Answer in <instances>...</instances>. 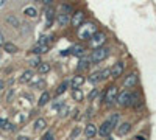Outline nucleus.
Instances as JSON below:
<instances>
[{
  "instance_id": "obj_1",
  "label": "nucleus",
  "mask_w": 156,
  "mask_h": 140,
  "mask_svg": "<svg viewBox=\"0 0 156 140\" xmlns=\"http://www.w3.org/2000/svg\"><path fill=\"white\" fill-rule=\"evenodd\" d=\"M97 31V27L94 23H81L80 27H78V37H80L81 41H89L90 36Z\"/></svg>"
},
{
  "instance_id": "obj_2",
  "label": "nucleus",
  "mask_w": 156,
  "mask_h": 140,
  "mask_svg": "<svg viewBox=\"0 0 156 140\" xmlns=\"http://www.w3.org/2000/svg\"><path fill=\"white\" fill-rule=\"evenodd\" d=\"M108 56H109V48H106V47H97L92 52V55H90L89 61L94 62V64H98V62L105 61Z\"/></svg>"
},
{
  "instance_id": "obj_3",
  "label": "nucleus",
  "mask_w": 156,
  "mask_h": 140,
  "mask_svg": "<svg viewBox=\"0 0 156 140\" xmlns=\"http://www.w3.org/2000/svg\"><path fill=\"white\" fill-rule=\"evenodd\" d=\"M115 101H117V104H119V106L128 108L129 103H131V94H129L128 90H123V92H120V94H117Z\"/></svg>"
},
{
  "instance_id": "obj_4",
  "label": "nucleus",
  "mask_w": 156,
  "mask_h": 140,
  "mask_svg": "<svg viewBox=\"0 0 156 140\" xmlns=\"http://www.w3.org/2000/svg\"><path fill=\"white\" fill-rule=\"evenodd\" d=\"M106 41V36H105V33H100V31H95L92 36H90V44H92L95 48L97 47H100L103 42Z\"/></svg>"
},
{
  "instance_id": "obj_5",
  "label": "nucleus",
  "mask_w": 156,
  "mask_h": 140,
  "mask_svg": "<svg viewBox=\"0 0 156 140\" xmlns=\"http://www.w3.org/2000/svg\"><path fill=\"white\" fill-rule=\"evenodd\" d=\"M117 94H119V90H117V87H115V86H109V87L106 89L105 100H106V103H108V104L114 103V101H115V97H117Z\"/></svg>"
},
{
  "instance_id": "obj_6",
  "label": "nucleus",
  "mask_w": 156,
  "mask_h": 140,
  "mask_svg": "<svg viewBox=\"0 0 156 140\" xmlns=\"http://www.w3.org/2000/svg\"><path fill=\"white\" fill-rule=\"evenodd\" d=\"M112 128H114V126H112V125L109 123V120H108V121H105V123L100 126V129H97V134H100V137H108V135L111 134Z\"/></svg>"
},
{
  "instance_id": "obj_7",
  "label": "nucleus",
  "mask_w": 156,
  "mask_h": 140,
  "mask_svg": "<svg viewBox=\"0 0 156 140\" xmlns=\"http://www.w3.org/2000/svg\"><path fill=\"white\" fill-rule=\"evenodd\" d=\"M84 17H86V14H84L83 11H76L75 14H73V17H72V20H70V23L73 25L75 28H78L84 22Z\"/></svg>"
},
{
  "instance_id": "obj_8",
  "label": "nucleus",
  "mask_w": 156,
  "mask_h": 140,
  "mask_svg": "<svg viewBox=\"0 0 156 140\" xmlns=\"http://www.w3.org/2000/svg\"><path fill=\"white\" fill-rule=\"evenodd\" d=\"M125 70V64L123 62H117V64H114V67L111 69V75H112V78H120L122 73Z\"/></svg>"
},
{
  "instance_id": "obj_9",
  "label": "nucleus",
  "mask_w": 156,
  "mask_h": 140,
  "mask_svg": "<svg viewBox=\"0 0 156 140\" xmlns=\"http://www.w3.org/2000/svg\"><path fill=\"white\" fill-rule=\"evenodd\" d=\"M137 84V75L136 73H129L128 76H126V78H125V81H123V86L125 87H134Z\"/></svg>"
},
{
  "instance_id": "obj_10",
  "label": "nucleus",
  "mask_w": 156,
  "mask_h": 140,
  "mask_svg": "<svg viewBox=\"0 0 156 140\" xmlns=\"http://www.w3.org/2000/svg\"><path fill=\"white\" fill-rule=\"evenodd\" d=\"M48 48H50V45H47V44H37L36 47H33L31 53H34L36 56H37V55H44V53L48 52Z\"/></svg>"
},
{
  "instance_id": "obj_11",
  "label": "nucleus",
  "mask_w": 156,
  "mask_h": 140,
  "mask_svg": "<svg viewBox=\"0 0 156 140\" xmlns=\"http://www.w3.org/2000/svg\"><path fill=\"white\" fill-rule=\"evenodd\" d=\"M84 135H86L87 138L95 137V135H97V128H95V125H92V123L86 125V128H84Z\"/></svg>"
},
{
  "instance_id": "obj_12",
  "label": "nucleus",
  "mask_w": 156,
  "mask_h": 140,
  "mask_svg": "<svg viewBox=\"0 0 156 140\" xmlns=\"http://www.w3.org/2000/svg\"><path fill=\"white\" fill-rule=\"evenodd\" d=\"M129 131H131V125H129V123H120L119 126H117V134H119V135H126Z\"/></svg>"
},
{
  "instance_id": "obj_13",
  "label": "nucleus",
  "mask_w": 156,
  "mask_h": 140,
  "mask_svg": "<svg viewBox=\"0 0 156 140\" xmlns=\"http://www.w3.org/2000/svg\"><path fill=\"white\" fill-rule=\"evenodd\" d=\"M5 20H6V23L9 25V27H12V28H19V25H20L19 19H17L14 14H8Z\"/></svg>"
},
{
  "instance_id": "obj_14",
  "label": "nucleus",
  "mask_w": 156,
  "mask_h": 140,
  "mask_svg": "<svg viewBox=\"0 0 156 140\" xmlns=\"http://www.w3.org/2000/svg\"><path fill=\"white\" fill-rule=\"evenodd\" d=\"M84 83V76H81V75H76V76H73L72 78V83H70V87L72 89H80V86Z\"/></svg>"
},
{
  "instance_id": "obj_15",
  "label": "nucleus",
  "mask_w": 156,
  "mask_h": 140,
  "mask_svg": "<svg viewBox=\"0 0 156 140\" xmlns=\"http://www.w3.org/2000/svg\"><path fill=\"white\" fill-rule=\"evenodd\" d=\"M45 19H47V27H50L51 22H53V19H55V9L51 6L45 9Z\"/></svg>"
},
{
  "instance_id": "obj_16",
  "label": "nucleus",
  "mask_w": 156,
  "mask_h": 140,
  "mask_svg": "<svg viewBox=\"0 0 156 140\" xmlns=\"http://www.w3.org/2000/svg\"><path fill=\"white\" fill-rule=\"evenodd\" d=\"M70 22V16L66 14V12H61V14H58V23L61 25V27H66V25Z\"/></svg>"
},
{
  "instance_id": "obj_17",
  "label": "nucleus",
  "mask_w": 156,
  "mask_h": 140,
  "mask_svg": "<svg viewBox=\"0 0 156 140\" xmlns=\"http://www.w3.org/2000/svg\"><path fill=\"white\" fill-rule=\"evenodd\" d=\"M84 52H86V48L81 47V45H75V47H72V48L69 50V53H72V55H75V56H83Z\"/></svg>"
},
{
  "instance_id": "obj_18",
  "label": "nucleus",
  "mask_w": 156,
  "mask_h": 140,
  "mask_svg": "<svg viewBox=\"0 0 156 140\" xmlns=\"http://www.w3.org/2000/svg\"><path fill=\"white\" fill-rule=\"evenodd\" d=\"M45 126H47V121H45L44 118H37V120L34 121V131H36V132L44 131V129H45Z\"/></svg>"
},
{
  "instance_id": "obj_19",
  "label": "nucleus",
  "mask_w": 156,
  "mask_h": 140,
  "mask_svg": "<svg viewBox=\"0 0 156 140\" xmlns=\"http://www.w3.org/2000/svg\"><path fill=\"white\" fill-rule=\"evenodd\" d=\"M2 45H3V50L8 53H17V50H19L17 45H14L12 42H3Z\"/></svg>"
},
{
  "instance_id": "obj_20",
  "label": "nucleus",
  "mask_w": 156,
  "mask_h": 140,
  "mask_svg": "<svg viewBox=\"0 0 156 140\" xmlns=\"http://www.w3.org/2000/svg\"><path fill=\"white\" fill-rule=\"evenodd\" d=\"M31 76H33V72H31V70H25V72L22 73V76L19 78V81H20V83H30Z\"/></svg>"
},
{
  "instance_id": "obj_21",
  "label": "nucleus",
  "mask_w": 156,
  "mask_h": 140,
  "mask_svg": "<svg viewBox=\"0 0 156 140\" xmlns=\"http://www.w3.org/2000/svg\"><path fill=\"white\" fill-rule=\"evenodd\" d=\"M48 100H50V94H48V92H44V94L41 95V98H39L37 104H39V106H45V104L48 103Z\"/></svg>"
},
{
  "instance_id": "obj_22",
  "label": "nucleus",
  "mask_w": 156,
  "mask_h": 140,
  "mask_svg": "<svg viewBox=\"0 0 156 140\" xmlns=\"http://www.w3.org/2000/svg\"><path fill=\"white\" fill-rule=\"evenodd\" d=\"M37 70H39V73H47V72H50V64L48 62H39Z\"/></svg>"
},
{
  "instance_id": "obj_23",
  "label": "nucleus",
  "mask_w": 156,
  "mask_h": 140,
  "mask_svg": "<svg viewBox=\"0 0 156 140\" xmlns=\"http://www.w3.org/2000/svg\"><path fill=\"white\" fill-rule=\"evenodd\" d=\"M61 12H66V14L70 16V14H73L75 11H73V6H70L69 3H62L61 5Z\"/></svg>"
},
{
  "instance_id": "obj_24",
  "label": "nucleus",
  "mask_w": 156,
  "mask_h": 140,
  "mask_svg": "<svg viewBox=\"0 0 156 140\" xmlns=\"http://www.w3.org/2000/svg\"><path fill=\"white\" fill-rule=\"evenodd\" d=\"M89 59H86V58H83L81 61H80V64H78V67H76V70H86L87 67H89Z\"/></svg>"
},
{
  "instance_id": "obj_25",
  "label": "nucleus",
  "mask_w": 156,
  "mask_h": 140,
  "mask_svg": "<svg viewBox=\"0 0 156 140\" xmlns=\"http://www.w3.org/2000/svg\"><path fill=\"white\" fill-rule=\"evenodd\" d=\"M67 81H62L59 86H58V89H56V95H61V94H64V92H66L67 90Z\"/></svg>"
},
{
  "instance_id": "obj_26",
  "label": "nucleus",
  "mask_w": 156,
  "mask_h": 140,
  "mask_svg": "<svg viewBox=\"0 0 156 140\" xmlns=\"http://www.w3.org/2000/svg\"><path fill=\"white\" fill-rule=\"evenodd\" d=\"M25 14H27L28 17H36L37 16V11L33 6H30V8H25Z\"/></svg>"
},
{
  "instance_id": "obj_27",
  "label": "nucleus",
  "mask_w": 156,
  "mask_h": 140,
  "mask_svg": "<svg viewBox=\"0 0 156 140\" xmlns=\"http://www.w3.org/2000/svg\"><path fill=\"white\" fill-rule=\"evenodd\" d=\"M101 78H100V72H95V73H92V75H90L89 76V81L90 83H98Z\"/></svg>"
},
{
  "instance_id": "obj_28",
  "label": "nucleus",
  "mask_w": 156,
  "mask_h": 140,
  "mask_svg": "<svg viewBox=\"0 0 156 140\" xmlns=\"http://www.w3.org/2000/svg\"><path fill=\"white\" fill-rule=\"evenodd\" d=\"M109 75H111V69H105V70L100 72V78H101V80H108Z\"/></svg>"
},
{
  "instance_id": "obj_29",
  "label": "nucleus",
  "mask_w": 156,
  "mask_h": 140,
  "mask_svg": "<svg viewBox=\"0 0 156 140\" xmlns=\"http://www.w3.org/2000/svg\"><path fill=\"white\" fill-rule=\"evenodd\" d=\"M109 123L112 126H117V123H119V114H112V115L109 117Z\"/></svg>"
},
{
  "instance_id": "obj_30",
  "label": "nucleus",
  "mask_w": 156,
  "mask_h": 140,
  "mask_svg": "<svg viewBox=\"0 0 156 140\" xmlns=\"http://www.w3.org/2000/svg\"><path fill=\"white\" fill-rule=\"evenodd\" d=\"M72 97L76 100V101H81L83 100V94L78 90V89H73V94H72Z\"/></svg>"
},
{
  "instance_id": "obj_31",
  "label": "nucleus",
  "mask_w": 156,
  "mask_h": 140,
  "mask_svg": "<svg viewBox=\"0 0 156 140\" xmlns=\"http://www.w3.org/2000/svg\"><path fill=\"white\" fill-rule=\"evenodd\" d=\"M51 41H53V36H50V37L48 36H42L41 41H39V44H47L48 45V44H51Z\"/></svg>"
},
{
  "instance_id": "obj_32",
  "label": "nucleus",
  "mask_w": 156,
  "mask_h": 140,
  "mask_svg": "<svg viewBox=\"0 0 156 140\" xmlns=\"http://www.w3.org/2000/svg\"><path fill=\"white\" fill-rule=\"evenodd\" d=\"M39 62H41V59H39V55H37V58H33V59L30 61V66H31V67H37Z\"/></svg>"
},
{
  "instance_id": "obj_33",
  "label": "nucleus",
  "mask_w": 156,
  "mask_h": 140,
  "mask_svg": "<svg viewBox=\"0 0 156 140\" xmlns=\"http://www.w3.org/2000/svg\"><path fill=\"white\" fill-rule=\"evenodd\" d=\"M78 134H80V129H78V128H75V129L72 131V134H70V137H76Z\"/></svg>"
},
{
  "instance_id": "obj_34",
  "label": "nucleus",
  "mask_w": 156,
  "mask_h": 140,
  "mask_svg": "<svg viewBox=\"0 0 156 140\" xmlns=\"http://www.w3.org/2000/svg\"><path fill=\"white\" fill-rule=\"evenodd\" d=\"M44 138H45V140H51V138H53V134H51V132H47V134L44 135Z\"/></svg>"
},
{
  "instance_id": "obj_35",
  "label": "nucleus",
  "mask_w": 156,
  "mask_h": 140,
  "mask_svg": "<svg viewBox=\"0 0 156 140\" xmlns=\"http://www.w3.org/2000/svg\"><path fill=\"white\" fill-rule=\"evenodd\" d=\"M97 92H98L97 89H95V90H92V92H90V95H89V100H92V98H94V97L97 95Z\"/></svg>"
},
{
  "instance_id": "obj_36",
  "label": "nucleus",
  "mask_w": 156,
  "mask_h": 140,
  "mask_svg": "<svg viewBox=\"0 0 156 140\" xmlns=\"http://www.w3.org/2000/svg\"><path fill=\"white\" fill-rule=\"evenodd\" d=\"M42 3L48 6V5H51V3H53V0H42Z\"/></svg>"
},
{
  "instance_id": "obj_37",
  "label": "nucleus",
  "mask_w": 156,
  "mask_h": 140,
  "mask_svg": "<svg viewBox=\"0 0 156 140\" xmlns=\"http://www.w3.org/2000/svg\"><path fill=\"white\" fill-rule=\"evenodd\" d=\"M5 123H6V120H3V118H0V128H3V126H5Z\"/></svg>"
},
{
  "instance_id": "obj_38",
  "label": "nucleus",
  "mask_w": 156,
  "mask_h": 140,
  "mask_svg": "<svg viewBox=\"0 0 156 140\" xmlns=\"http://www.w3.org/2000/svg\"><path fill=\"white\" fill-rule=\"evenodd\" d=\"M134 138H137V140H145V137H144V135H136Z\"/></svg>"
},
{
  "instance_id": "obj_39",
  "label": "nucleus",
  "mask_w": 156,
  "mask_h": 140,
  "mask_svg": "<svg viewBox=\"0 0 156 140\" xmlns=\"http://www.w3.org/2000/svg\"><path fill=\"white\" fill-rule=\"evenodd\" d=\"M2 44H3V34L0 33V45H2Z\"/></svg>"
},
{
  "instance_id": "obj_40",
  "label": "nucleus",
  "mask_w": 156,
  "mask_h": 140,
  "mask_svg": "<svg viewBox=\"0 0 156 140\" xmlns=\"http://www.w3.org/2000/svg\"><path fill=\"white\" fill-rule=\"evenodd\" d=\"M3 86H5L3 83H0V90H2V89H3Z\"/></svg>"
}]
</instances>
